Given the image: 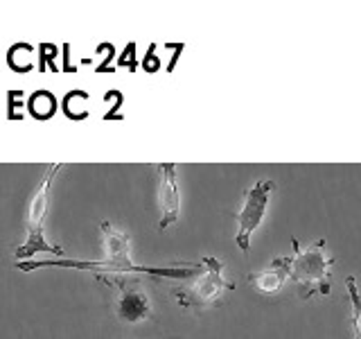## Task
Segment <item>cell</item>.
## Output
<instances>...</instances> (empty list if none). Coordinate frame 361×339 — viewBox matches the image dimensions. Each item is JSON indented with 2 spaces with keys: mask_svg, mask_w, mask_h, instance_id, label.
Returning <instances> with one entry per match:
<instances>
[{
  "mask_svg": "<svg viewBox=\"0 0 361 339\" xmlns=\"http://www.w3.org/2000/svg\"><path fill=\"white\" fill-rule=\"evenodd\" d=\"M102 235L106 244V258L95 260V263H84V260H37V263H16L20 271H34L41 267H66V269H82L93 271V274H109V276H129V274H145L154 278H169V280H188L203 274V263L195 265H167V267H140L135 265L129 256L131 240L127 233L118 231L111 222L99 224Z\"/></svg>",
  "mask_w": 361,
  "mask_h": 339,
  "instance_id": "1",
  "label": "cell"
},
{
  "mask_svg": "<svg viewBox=\"0 0 361 339\" xmlns=\"http://www.w3.org/2000/svg\"><path fill=\"white\" fill-rule=\"evenodd\" d=\"M293 256L289 258V278L298 285L300 299L310 301L316 297H327L332 290V256H327L325 240L312 242L307 249H300L298 240H291Z\"/></svg>",
  "mask_w": 361,
  "mask_h": 339,
  "instance_id": "2",
  "label": "cell"
},
{
  "mask_svg": "<svg viewBox=\"0 0 361 339\" xmlns=\"http://www.w3.org/2000/svg\"><path fill=\"white\" fill-rule=\"evenodd\" d=\"M61 167H63L61 163L48 165V170H45V174L41 179V184L37 186V192H34L32 203H30V213H27V240L14 251L16 263H20V260H25V258H32L39 251L63 256V249L59 244L45 242V237H43V220H45V213H48L50 188H52V181H54L56 172H59Z\"/></svg>",
  "mask_w": 361,
  "mask_h": 339,
  "instance_id": "3",
  "label": "cell"
},
{
  "mask_svg": "<svg viewBox=\"0 0 361 339\" xmlns=\"http://www.w3.org/2000/svg\"><path fill=\"white\" fill-rule=\"evenodd\" d=\"M203 263V274L197 276V280L188 287H174L172 294L176 297L178 305H188V308L203 310L210 308V305H217L221 301V294L235 290L233 282L224 278V263L214 256H206L201 260Z\"/></svg>",
  "mask_w": 361,
  "mask_h": 339,
  "instance_id": "4",
  "label": "cell"
},
{
  "mask_svg": "<svg viewBox=\"0 0 361 339\" xmlns=\"http://www.w3.org/2000/svg\"><path fill=\"white\" fill-rule=\"evenodd\" d=\"M99 280L116 285L120 290L116 299V316L122 323H140L152 316V299L147 290L140 285V278H122V276H109V274H95Z\"/></svg>",
  "mask_w": 361,
  "mask_h": 339,
  "instance_id": "5",
  "label": "cell"
},
{
  "mask_svg": "<svg viewBox=\"0 0 361 339\" xmlns=\"http://www.w3.org/2000/svg\"><path fill=\"white\" fill-rule=\"evenodd\" d=\"M276 188V181H257L251 186V190H246L244 197V206L237 213V235H235V244L246 254L248 246H251V235L264 220V213L269 206V197Z\"/></svg>",
  "mask_w": 361,
  "mask_h": 339,
  "instance_id": "6",
  "label": "cell"
},
{
  "mask_svg": "<svg viewBox=\"0 0 361 339\" xmlns=\"http://www.w3.org/2000/svg\"><path fill=\"white\" fill-rule=\"evenodd\" d=\"M161 170V222H158V229L165 231L167 226H172L178 222L180 218V192H178V184H176V165L174 163H163L158 165Z\"/></svg>",
  "mask_w": 361,
  "mask_h": 339,
  "instance_id": "7",
  "label": "cell"
},
{
  "mask_svg": "<svg viewBox=\"0 0 361 339\" xmlns=\"http://www.w3.org/2000/svg\"><path fill=\"white\" fill-rule=\"evenodd\" d=\"M289 278V258H276L267 269L248 274V282L262 294H276Z\"/></svg>",
  "mask_w": 361,
  "mask_h": 339,
  "instance_id": "8",
  "label": "cell"
},
{
  "mask_svg": "<svg viewBox=\"0 0 361 339\" xmlns=\"http://www.w3.org/2000/svg\"><path fill=\"white\" fill-rule=\"evenodd\" d=\"M345 287H348L350 305H353V331H355L353 339H361V294H359V287H357V278L348 276Z\"/></svg>",
  "mask_w": 361,
  "mask_h": 339,
  "instance_id": "9",
  "label": "cell"
},
{
  "mask_svg": "<svg viewBox=\"0 0 361 339\" xmlns=\"http://www.w3.org/2000/svg\"><path fill=\"white\" fill-rule=\"evenodd\" d=\"M54 95L48 93V90H39V93H34L32 100H30V111H32V116H37L41 120L45 118H50L52 116V111H54Z\"/></svg>",
  "mask_w": 361,
  "mask_h": 339,
  "instance_id": "10",
  "label": "cell"
},
{
  "mask_svg": "<svg viewBox=\"0 0 361 339\" xmlns=\"http://www.w3.org/2000/svg\"><path fill=\"white\" fill-rule=\"evenodd\" d=\"M158 339H183V337H176V335H172V337H158Z\"/></svg>",
  "mask_w": 361,
  "mask_h": 339,
  "instance_id": "11",
  "label": "cell"
}]
</instances>
